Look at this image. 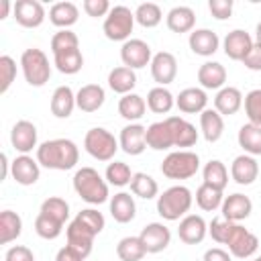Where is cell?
Masks as SVG:
<instances>
[{"label": "cell", "mask_w": 261, "mask_h": 261, "mask_svg": "<svg viewBox=\"0 0 261 261\" xmlns=\"http://www.w3.org/2000/svg\"><path fill=\"white\" fill-rule=\"evenodd\" d=\"M37 161L41 167L67 171L80 161V149L71 139H51L37 147Z\"/></svg>", "instance_id": "cell-1"}, {"label": "cell", "mask_w": 261, "mask_h": 261, "mask_svg": "<svg viewBox=\"0 0 261 261\" xmlns=\"http://www.w3.org/2000/svg\"><path fill=\"white\" fill-rule=\"evenodd\" d=\"M73 190L88 204H104L108 200V181L94 167H82L75 171Z\"/></svg>", "instance_id": "cell-2"}, {"label": "cell", "mask_w": 261, "mask_h": 261, "mask_svg": "<svg viewBox=\"0 0 261 261\" xmlns=\"http://www.w3.org/2000/svg\"><path fill=\"white\" fill-rule=\"evenodd\" d=\"M194 196L186 186H171L157 196V212L165 220H179L192 208Z\"/></svg>", "instance_id": "cell-3"}, {"label": "cell", "mask_w": 261, "mask_h": 261, "mask_svg": "<svg viewBox=\"0 0 261 261\" xmlns=\"http://www.w3.org/2000/svg\"><path fill=\"white\" fill-rule=\"evenodd\" d=\"M198 169H200V157L198 153L188 149L171 151L161 163V173L169 179H190L198 173Z\"/></svg>", "instance_id": "cell-4"}, {"label": "cell", "mask_w": 261, "mask_h": 261, "mask_svg": "<svg viewBox=\"0 0 261 261\" xmlns=\"http://www.w3.org/2000/svg\"><path fill=\"white\" fill-rule=\"evenodd\" d=\"M20 67H22V75H24L27 84L33 86V88L45 86L49 82V77H51L49 59L37 47H31V49H24L22 51V55H20Z\"/></svg>", "instance_id": "cell-5"}, {"label": "cell", "mask_w": 261, "mask_h": 261, "mask_svg": "<svg viewBox=\"0 0 261 261\" xmlns=\"http://www.w3.org/2000/svg\"><path fill=\"white\" fill-rule=\"evenodd\" d=\"M133 29H135V12L122 4L112 6L102 24L104 35L110 41H128Z\"/></svg>", "instance_id": "cell-6"}, {"label": "cell", "mask_w": 261, "mask_h": 261, "mask_svg": "<svg viewBox=\"0 0 261 261\" xmlns=\"http://www.w3.org/2000/svg\"><path fill=\"white\" fill-rule=\"evenodd\" d=\"M118 147H120L118 139L102 126L90 128L84 137V149L88 151V155H92L98 161H110L118 151Z\"/></svg>", "instance_id": "cell-7"}, {"label": "cell", "mask_w": 261, "mask_h": 261, "mask_svg": "<svg viewBox=\"0 0 261 261\" xmlns=\"http://www.w3.org/2000/svg\"><path fill=\"white\" fill-rule=\"evenodd\" d=\"M120 59H122V63L126 67L141 69V67L151 65L153 53H151L149 43H145L143 39H128L120 47Z\"/></svg>", "instance_id": "cell-8"}, {"label": "cell", "mask_w": 261, "mask_h": 261, "mask_svg": "<svg viewBox=\"0 0 261 261\" xmlns=\"http://www.w3.org/2000/svg\"><path fill=\"white\" fill-rule=\"evenodd\" d=\"M226 245H228V251H230L232 257L249 259L251 255H255V251L259 247V239L251 230H247L245 226H241L237 222L232 232H230V237H228V241H226Z\"/></svg>", "instance_id": "cell-9"}, {"label": "cell", "mask_w": 261, "mask_h": 261, "mask_svg": "<svg viewBox=\"0 0 261 261\" xmlns=\"http://www.w3.org/2000/svg\"><path fill=\"white\" fill-rule=\"evenodd\" d=\"M12 16L24 29H37L45 20V8L39 0H16L12 8Z\"/></svg>", "instance_id": "cell-10"}, {"label": "cell", "mask_w": 261, "mask_h": 261, "mask_svg": "<svg viewBox=\"0 0 261 261\" xmlns=\"http://www.w3.org/2000/svg\"><path fill=\"white\" fill-rule=\"evenodd\" d=\"M253 45H255V39H253L247 31H243V29L230 31V33L224 37V41H222L224 55H226L228 59H232V61H243V59L249 55V51L253 49Z\"/></svg>", "instance_id": "cell-11"}, {"label": "cell", "mask_w": 261, "mask_h": 261, "mask_svg": "<svg viewBox=\"0 0 261 261\" xmlns=\"http://www.w3.org/2000/svg\"><path fill=\"white\" fill-rule=\"evenodd\" d=\"M151 75L157 82V86H167L177 75V59L169 51H159L151 59Z\"/></svg>", "instance_id": "cell-12"}, {"label": "cell", "mask_w": 261, "mask_h": 261, "mask_svg": "<svg viewBox=\"0 0 261 261\" xmlns=\"http://www.w3.org/2000/svg\"><path fill=\"white\" fill-rule=\"evenodd\" d=\"M139 239L147 253H161L167 249L171 241V232L163 222H149L147 226H143Z\"/></svg>", "instance_id": "cell-13"}, {"label": "cell", "mask_w": 261, "mask_h": 261, "mask_svg": "<svg viewBox=\"0 0 261 261\" xmlns=\"http://www.w3.org/2000/svg\"><path fill=\"white\" fill-rule=\"evenodd\" d=\"M10 143L14 151H18L20 155H29L33 149H37V126L31 120L14 122L10 130Z\"/></svg>", "instance_id": "cell-14"}, {"label": "cell", "mask_w": 261, "mask_h": 261, "mask_svg": "<svg viewBox=\"0 0 261 261\" xmlns=\"http://www.w3.org/2000/svg\"><path fill=\"white\" fill-rule=\"evenodd\" d=\"M208 234V224L200 214H186L179 220V228H177V237L181 243L186 245H198L204 241V237Z\"/></svg>", "instance_id": "cell-15"}, {"label": "cell", "mask_w": 261, "mask_h": 261, "mask_svg": "<svg viewBox=\"0 0 261 261\" xmlns=\"http://www.w3.org/2000/svg\"><path fill=\"white\" fill-rule=\"evenodd\" d=\"M145 133L147 126L139 124V122H130L120 130L118 137V145L126 155H141L147 149V141H145Z\"/></svg>", "instance_id": "cell-16"}, {"label": "cell", "mask_w": 261, "mask_h": 261, "mask_svg": "<svg viewBox=\"0 0 261 261\" xmlns=\"http://www.w3.org/2000/svg\"><path fill=\"white\" fill-rule=\"evenodd\" d=\"M10 175L20 186H33V184H37V179L41 175V165L31 155H18L12 161Z\"/></svg>", "instance_id": "cell-17"}, {"label": "cell", "mask_w": 261, "mask_h": 261, "mask_svg": "<svg viewBox=\"0 0 261 261\" xmlns=\"http://www.w3.org/2000/svg\"><path fill=\"white\" fill-rule=\"evenodd\" d=\"M220 210H222V218H226L230 222H241V220L249 218V214L253 212V202L249 196L237 192L222 200Z\"/></svg>", "instance_id": "cell-18"}, {"label": "cell", "mask_w": 261, "mask_h": 261, "mask_svg": "<svg viewBox=\"0 0 261 261\" xmlns=\"http://www.w3.org/2000/svg\"><path fill=\"white\" fill-rule=\"evenodd\" d=\"M65 237H67V245L69 247H73L84 259L92 253V247H94V232L92 230H88L84 224H80L75 218L67 224V228H65Z\"/></svg>", "instance_id": "cell-19"}, {"label": "cell", "mask_w": 261, "mask_h": 261, "mask_svg": "<svg viewBox=\"0 0 261 261\" xmlns=\"http://www.w3.org/2000/svg\"><path fill=\"white\" fill-rule=\"evenodd\" d=\"M259 175V163L255 157L243 153L239 157L232 159L230 163V177L239 184V186H251Z\"/></svg>", "instance_id": "cell-20"}, {"label": "cell", "mask_w": 261, "mask_h": 261, "mask_svg": "<svg viewBox=\"0 0 261 261\" xmlns=\"http://www.w3.org/2000/svg\"><path fill=\"white\" fill-rule=\"evenodd\" d=\"M188 43H190V49H192L196 55H202V57L214 55V53L218 51V47H220L218 35H216L214 31H210V29H194V31L190 33Z\"/></svg>", "instance_id": "cell-21"}, {"label": "cell", "mask_w": 261, "mask_h": 261, "mask_svg": "<svg viewBox=\"0 0 261 261\" xmlns=\"http://www.w3.org/2000/svg\"><path fill=\"white\" fill-rule=\"evenodd\" d=\"M169 128H171V137H173V147H194L198 141V130L192 122H188L181 116H169L165 118Z\"/></svg>", "instance_id": "cell-22"}, {"label": "cell", "mask_w": 261, "mask_h": 261, "mask_svg": "<svg viewBox=\"0 0 261 261\" xmlns=\"http://www.w3.org/2000/svg\"><path fill=\"white\" fill-rule=\"evenodd\" d=\"M243 106V94L234 86H224L214 96V110L222 116H232Z\"/></svg>", "instance_id": "cell-23"}, {"label": "cell", "mask_w": 261, "mask_h": 261, "mask_svg": "<svg viewBox=\"0 0 261 261\" xmlns=\"http://www.w3.org/2000/svg\"><path fill=\"white\" fill-rule=\"evenodd\" d=\"M104 100H106V92L98 84H86L75 94V106L82 112H96V110H100Z\"/></svg>", "instance_id": "cell-24"}, {"label": "cell", "mask_w": 261, "mask_h": 261, "mask_svg": "<svg viewBox=\"0 0 261 261\" xmlns=\"http://www.w3.org/2000/svg\"><path fill=\"white\" fill-rule=\"evenodd\" d=\"M206 104H208V96H206V90L202 88H186L175 96V106L184 114L204 112Z\"/></svg>", "instance_id": "cell-25"}, {"label": "cell", "mask_w": 261, "mask_h": 261, "mask_svg": "<svg viewBox=\"0 0 261 261\" xmlns=\"http://www.w3.org/2000/svg\"><path fill=\"white\" fill-rule=\"evenodd\" d=\"M198 82L202 90H220L226 82V69L218 61H206L198 69Z\"/></svg>", "instance_id": "cell-26"}, {"label": "cell", "mask_w": 261, "mask_h": 261, "mask_svg": "<svg viewBox=\"0 0 261 261\" xmlns=\"http://www.w3.org/2000/svg\"><path fill=\"white\" fill-rule=\"evenodd\" d=\"M51 114L55 118H69L73 108H75V94L69 86H59L55 88L53 96H51Z\"/></svg>", "instance_id": "cell-27"}, {"label": "cell", "mask_w": 261, "mask_h": 261, "mask_svg": "<svg viewBox=\"0 0 261 261\" xmlns=\"http://www.w3.org/2000/svg\"><path fill=\"white\" fill-rule=\"evenodd\" d=\"M145 141L147 147L155 149V151H165L173 147V137H171V128L167 124V120H157L153 124L147 126L145 133Z\"/></svg>", "instance_id": "cell-28"}, {"label": "cell", "mask_w": 261, "mask_h": 261, "mask_svg": "<svg viewBox=\"0 0 261 261\" xmlns=\"http://www.w3.org/2000/svg\"><path fill=\"white\" fill-rule=\"evenodd\" d=\"M110 214L116 222L120 224H126L135 218L137 214V204H135V198L128 194V192H118L110 198Z\"/></svg>", "instance_id": "cell-29"}, {"label": "cell", "mask_w": 261, "mask_h": 261, "mask_svg": "<svg viewBox=\"0 0 261 261\" xmlns=\"http://www.w3.org/2000/svg\"><path fill=\"white\" fill-rule=\"evenodd\" d=\"M167 29L173 33H190L196 24V14L190 6H173L165 16Z\"/></svg>", "instance_id": "cell-30"}, {"label": "cell", "mask_w": 261, "mask_h": 261, "mask_svg": "<svg viewBox=\"0 0 261 261\" xmlns=\"http://www.w3.org/2000/svg\"><path fill=\"white\" fill-rule=\"evenodd\" d=\"M147 112V102L143 96L130 92V94H124L120 100H118V114L128 120V122H137L145 116Z\"/></svg>", "instance_id": "cell-31"}, {"label": "cell", "mask_w": 261, "mask_h": 261, "mask_svg": "<svg viewBox=\"0 0 261 261\" xmlns=\"http://www.w3.org/2000/svg\"><path fill=\"white\" fill-rule=\"evenodd\" d=\"M200 130L208 143H216L224 133V118L214 108H206L200 112Z\"/></svg>", "instance_id": "cell-32"}, {"label": "cell", "mask_w": 261, "mask_h": 261, "mask_svg": "<svg viewBox=\"0 0 261 261\" xmlns=\"http://www.w3.org/2000/svg\"><path fill=\"white\" fill-rule=\"evenodd\" d=\"M137 86V75L135 69L126 67V65H118L108 73V88L116 94H130L133 88Z\"/></svg>", "instance_id": "cell-33"}, {"label": "cell", "mask_w": 261, "mask_h": 261, "mask_svg": "<svg viewBox=\"0 0 261 261\" xmlns=\"http://www.w3.org/2000/svg\"><path fill=\"white\" fill-rule=\"evenodd\" d=\"M77 16L80 10L73 2H55L49 8V20L59 29H69L71 24L77 22Z\"/></svg>", "instance_id": "cell-34"}, {"label": "cell", "mask_w": 261, "mask_h": 261, "mask_svg": "<svg viewBox=\"0 0 261 261\" xmlns=\"http://www.w3.org/2000/svg\"><path fill=\"white\" fill-rule=\"evenodd\" d=\"M237 141H239V145L243 147V151L247 155H251V157L261 155V126L251 124V122L243 124L239 128Z\"/></svg>", "instance_id": "cell-35"}, {"label": "cell", "mask_w": 261, "mask_h": 261, "mask_svg": "<svg viewBox=\"0 0 261 261\" xmlns=\"http://www.w3.org/2000/svg\"><path fill=\"white\" fill-rule=\"evenodd\" d=\"M22 232V218L12 212V210H2L0 212V243L8 245L16 241Z\"/></svg>", "instance_id": "cell-36"}, {"label": "cell", "mask_w": 261, "mask_h": 261, "mask_svg": "<svg viewBox=\"0 0 261 261\" xmlns=\"http://www.w3.org/2000/svg\"><path fill=\"white\" fill-rule=\"evenodd\" d=\"M173 106H175V98H173V94L167 88L155 86V88L149 90V94H147V108L151 112H155V114H167Z\"/></svg>", "instance_id": "cell-37"}, {"label": "cell", "mask_w": 261, "mask_h": 261, "mask_svg": "<svg viewBox=\"0 0 261 261\" xmlns=\"http://www.w3.org/2000/svg\"><path fill=\"white\" fill-rule=\"evenodd\" d=\"M202 177H204L202 184L212 186L216 190H224L228 184V169L220 159H210L202 169Z\"/></svg>", "instance_id": "cell-38"}, {"label": "cell", "mask_w": 261, "mask_h": 261, "mask_svg": "<svg viewBox=\"0 0 261 261\" xmlns=\"http://www.w3.org/2000/svg\"><path fill=\"white\" fill-rule=\"evenodd\" d=\"M53 63H55L57 71H61L65 75H73L84 67V55L80 49H69V51L53 55Z\"/></svg>", "instance_id": "cell-39"}, {"label": "cell", "mask_w": 261, "mask_h": 261, "mask_svg": "<svg viewBox=\"0 0 261 261\" xmlns=\"http://www.w3.org/2000/svg\"><path fill=\"white\" fill-rule=\"evenodd\" d=\"M116 255L120 261H141L147 255V251L139 237H124L116 245Z\"/></svg>", "instance_id": "cell-40"}, {"label": "cell", "mask_w": 261, "mask_h": 261, "mask_svg": "<svg viewBox=\"0 0 261 261\" xmlns=\"http://www.w3.org/2000/svg\"><path fill=\"white\" fill-rule=\"evenodd\" d=\"M130 192L143 200H151L159 194V186L157 181L149 175V173H143V171H137L130 179Z\"/></svg>", "instance_id": "cell-41"}, {"label": "cell", "mask_w": 261, "mask_h": 261, "mask_svg": "<svg viewBox=\"0 0 261 261\" xmlns=\"http://www.w3.org/2000/svg\"><path fill=\"white\" fill-rule=\"evenodd\" d=\"M222 200H224L222 190H216V188H212V186L202 184V186L196 190V204H198L204 212H214L216 208L222 206Z\"/></svg>", "instance_id": "cell-42"}, {"label": "cell", "mask_w": 261, "mask_h": 261, "mask_svg": "<svg viewBox=\"0 0 261 261\" xmlns=\"http://www.w3.org/2000/svg\"><path fill=\"white\" fill-rule=\"evenodd\" d=\"M161 18H163V12H161L159 4H155V2H143L135 10V20L145 29L157 27L161 22Z\"/></svg>", "instance_id": "cell-43"}, {"label": "cell", "mask_w": 261, "mask_h": 261, "mask_svg": "<svg viewBox=\"0 0 261 261\" xmlns=\"http://www.w3.org/2000/svg\"><path fill=\"white\" fill-rule=\"evenodd\" d=\"M133 175H135V173L130 171V167H128L124 161H112V163H108V167H106L104 179H106L110 186L122 188V186H130Z\"/></svg>", "instance_id": "cell-44"}, {"label": "cell", "mask_w": 261, "mask_h": 261, "mask_svg": "<svg viewBox=\"0 0 261 261\" xmlns=\"http://www.w3.org/2000/svg\"><path fill=\"white\" fill-rule=\"evenodd\" d=\"M41 214H45V216H49V218L65 224V220L69 218V204L63 198H59V196H51V198L43 200Z\"/></svg>", "instance_id": "cell-45"}, {"label": "cell", "mask_w": 261, "mask_h": 261, "mask_svg": "<svg viewBox=\"0 0 261 261\" xmlns=\"http://www.w3.org/2000/svg\"><path fill=\"white\" fill-rule=\"evenodd\" d=\"M69 49H80V39L73 31L59 29L51 37V53L57 55V53H63V51H69Z\"/></svg>", "instance_id": "cell-46"}, {"label": "cell", "mask_w": 261, "mask_h": 261, "mask_svg": "<svg viewBox=\"0 0 261 261\" xmlns=\"http://www.w3.org/2000/svg\"><path fill=\"white\" fill-rule=\"evenodd\" d=\"M61 230H63V224H61V222H57V220H53V218H49V216H45V214H41V212H39V216L35 218V232H37L41 239L53 241V239H57V237L61 234Z\"/></svg>", "instance_id": "cell-47"}, {"label": "cell", "mask_w": 261, "mask_h": 261, "mask_svg": "<svg viewBox=\"0 0 261 261\" xmlns=\"http://www.w3.org/2000/svg\"><path fill=\"white\" fill-rule=\"evenodd\" d=\"M75 220H77L80 224H84L88 230H92L94 234H100V232L104 230V224H106L102 212H98L96 208H86V210L77 212Z\"/></svg>", "instance_id": "cell-48"}, {"label": "cell", "mask_w": 261, "mask_h": 261, "mask_svg": "<svg viewBox=\"0 0 261 261\" xmlns=\"http://www.w3.org/2000/svg\"><path fill=\"white\" fill-rule=\"evenodd\" d=\"M243 104H245V114H247L249 122L261 126V88L251 90V92L245 96Z\"/></svg>", "instance_id": "cell-49"}, {"label": "cell", "mask_w": 261, "mask_h": 261, "mask_svg": "<svg viewBox=\"0 0 261 261\" xmlns=\"http://www.w3.org/2000/svg\"><path fill=\"white\" fill-rule=\"evenodd\" d=\"M16 80V61L10 55L0 57V94H6Z\"/></svg>", "instance_id": "cell-50"}, {"label": "cell", "mask_w": 261, "mask_h": 261, "mask_svg": "<svg viewBox=\"0 0 261 261\" xmlns=\"http://www.w3.org/2000/svg\"><path fill=\"white\" fill-rule=\"evenodd\" d=\"M237 222H230L226 218H212V222L208 224V234L212 237V241L220 243V245H226L232 228H234Z\"/></svg>", "instance_id": "cell-51"}, {"label": "cell", "mask_w": 261, "mask_h": 261, "mask_svg": "<svg viewBox=\"0 0 261 261\" xmlns=\"http://www.w3.org/2000/svg\"><path fill=\"white\" fill-rule=\"evenodd\" d=\"M208 8L216 20H226L232 14V0H210Z\"/></svg>", "instance_id": "cell-52"}, {"label": "cell", "mask_w": 261, "mask_h": 261, "mask_svg": "<svg viewBox=\"0 0 261 261\" xmlns=\"http://www.w3.org/2000/svg\"><path fill=\"white\" fill-rule=\"evenodd\" d=\"M110 2L108 0H84V10H86V14L88 16H94V18H98V16H108V12H110Z\"/></svg>", "instance_id": "cell-53"}, {"label": "cell", "mask_w": 261, "mask_h": 261, "mask_svg": "<svg viewBox=\"0 0 261 261\" xmlns=\"http://www.w3.org/2000/svg\"><path fill=\"white\" fill-rule=\"evenodd\" d=\"M4 261H35V253L24 245H14L6 251Z\"/></svg>", "instance_id": "cell-54"}, {"label": "cell", "mask_w": 261, "mask_h": 261, "mask_svg": "<svg viewBox=\"0 0 261 261\" xmlns=\"http://www.w3.org/2000/svg\"><path fill=\"white\" fill-rule=\"evenodd\" d=\"M247 69H251V71H261V47H257V45H253V49L249 51V55L241 61Z\"/></svg>", "instance_id": "cell-55"}, {"label": "cell", "mask_w": 261, "mask_h": 261, "mask_svg": "<svg viewBox=\"0 0 261 261\" xmlns=\"http://www.w3.org/2000/svg\"><path fill=\"white\" fill-rule=\"evenodd\" d=\"M55 261H84V257L73 249V247H69V245H65V247H61L59 251H57V255H55Z\"/></svg>", "instance_id": "cell-56"}, {"label": "cell", "mask_w": 261, "mask_h": 261, "mask_svg": "<svg viewBox=\"0 0 261 261\" xmlns=\"http://www.w3.org/2000/svg\"><path fill=\"white\" fill-rule=\"evenodd\" d=\"M204 261H232V257L228 251H224L220 247H212L204 253Z\"/></svg>", "instance_id": "cell-57"}, {"label": "cell", "mask_w": 261, "mask_h": 261, "mask_svg": "<svg viewBox=\"0 0 261 261\" xmlns=\"http://www.w3.org/2000/svg\"><path fill=\"white\" fill-rule=\"evenodd\" d=\"M0 161H2V175H0V177H2V179H6V175H8L10 167H12V163L8 161V155H6V153H2V155H0Z\"/></svg>", "instance_id": "cell-58"}, {"label": "cell", "mask_w": 261, "mask_h": 261, "mask_svg": "<svg viewBox=\"0 0 261 261\" xmlns=\"http://www.w3.org/2000/svg\"><path fill=\"white\" fill-rule=\"evenodd\" d=\"M10 8H14V4H10V0H2L0 2V20H4L8 16Z\"/></svg>", "instance_id": "cell-59"}, {"label": "cell", "mask_w": 261, "mask_h": 261, "mask_svg": "<svg viewBox=\"0 0 261 261\" xmlns=\"http://www.w3.org/2000/svg\"><path fill=\"white\" fill-rule=\"evenodd\" d=\"M255 45L261 47V22L255 27Z\"/></svg>", "instance_id": "cell-60"}, {"label": "cell", "mask_w": 261, "mask_h": 261, "mask_svg": "<svg viewBox=\"0 0 261 261\" xmlns=\"http://www.w3.org/2000/svg\"><path fill=\"white\" fill-rule=\"evenodd\" d=\"M253 261H261V255H259V257H255V259H253Z\"/></svg>", "instance_id": "cell-61"}]
</instances>
